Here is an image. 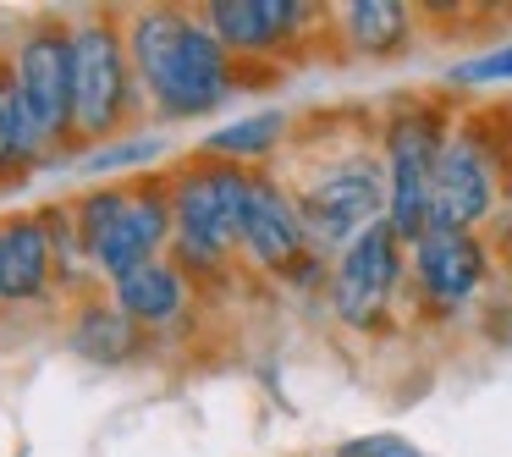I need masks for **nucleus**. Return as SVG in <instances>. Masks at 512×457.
Here are the masks:
<instances>
[{
  "mask_svg": "<svg viewBox=\"0 0 512 457\" xmlns=\"http://www.w3.org/2000/svg\"><path fill=\"white\" fill-rule=\"evenodd\" d=\"M127 56H133L138 89H149L160 116H199L221 105L237 83L232 50L177 6H149L127 23Z\"/></svg>",
  "mask_w": 512,
  "mask_h": 457,
  "instance_id": "obj_1",
  "label": "nucleus"
},
{
  "mask_svg": "<svg viewBox=\"0 0 512 457\" xmlns=\"http://www.w3.org/2000/svg\"><path fill=\"white\" fill-rule=\"evenodd\" d=\"M72 226L105 281L127 276L133 265L160 259L171 243V188L166 182H133V188H94L72 204Z\"/></svg>",
  "mask_w": 512,
  "mask_h": 457,
  "instance_id": "obj_2",
  "label": "nucleus"
},
{
  "mask_svg": "<svg viewBox=\"0 0 512 457\" xmlns=\"http://www.w3.org/2000/svg\"><path fill=\"white\" fill-rule=\"evenodd\" d=\"M138 111V78L127 56V28L111 12L72 23V133L83 144H111V133Z\"/></svg>",
  "mask_w": 512,
  "mask_h": 457,
  "instance_id": "obj_3",
  "label": "nucleus"
},
{
  "mask_svg": "<svg viewBox=\"0 0 512 457\" xmlns=\"http://www.w3.org/2000/svg\"><path fill=\"white\" fill-rule=\"evenodd\" d=\"M243 210H248V166L210 160L171 177V243L182 265L221 270V259L243 243Z\"/></svg>",
  "mask_w": 512,
  "mask_h": 457,
  "instance_id": "obj_4",
  "label": "nucleus"
},
{
  "mask_svg": "<svg viewBox=\"0 0 512 457\" xmlns=\"http://www.w3.org/2000/svg\"><path fill=\"white\" fill-rule=\"evenodd\" d=\"M391 188H386V166L375 155H353L336 160L325 177H314L309 188L298 193V215L309 226L314 248H336V243H358L369 226H380V210H386Z\"/></svg>",
  "mask_w": 512,
  "mask_h": 457,
  "instance_id": "obj_5",
  "label": "nucleus"
},
{
  "mask_svg": "<svg viewBox=\"0 0 512 457\" xmlns=\"http://www.w3.org/2000/svg\"><path fill=\"white\" fill-rule=\"evenodd\" d=\"M441 160V116L435 111H402L386 127V226L397 243H419L430 232V182Z\"/></svg>",
  "mask_w": 512,
  "mask_h": 457,
  "instance_id": "obj_6",
  "label": "nucleus"
},
{
  "mask_svg": "<svg viewBox=\"0 0 512 457\" xmlns=\"http://www.w3.org/2000/svg\"><path fill=\"white\" fill-rule=\"evenodd\" d=\"M17 94H23L34 127L45 133V144L56 149L72 133V23L61 17H39L23 39H17Z\"/></svg>",
  "mask_w": 512,
  "mask_h": 457,
  "instance_id": "obj_7",
  "label": "nucleus"
},
{
  "mask_svg": "<svg viewBox=\"0 0 512 457\" xmlns=\"http://www.w3.org/2000/svg\"><path fill=\"white\" fill-rule=\"evenodd\" d=\"M397 276H402V243L386 221L369 226L358 243L342 248L331 270V309L342 314L347 325H375L386 314L391 292H397Z\"/></svg>",
  "mask_w": 512,
  "mask_h": 457,
  "instance_id": "obj_8",
  "label": "nucleus"
},
{
  "mask_svg": "<svg viewBox=\"0 0 512 457\" xmlns=\"http://www.w3.org/2000/svg\"><path fill=\"white\" fill-rule=\"evenodd\" d=\"M243 248L270 276H309V226L298 215V199L281 193L276 177L248 171V210H243Z\"/></svg>",
  "mask_w": 512,
  "mask_h": 457,
  "instance_id": "obj_9",
  "label": "nucleus"
},
{
  "mask_svg": "<svg viewBox=\"0 0 512 457\" xmlns=\"http://www.w3.org/2000/svg\"><path fill=\"white\" fill-rule=\"evenodd\" d=\"M496 204V166H490L485 144L474 133H457L441 144L430 182V226H452V232H474Z\"/></svg>",
  "mask_w": 512,
  "mask_h": 457,
  "instance_id": "obj_10",
  "label": "nucleus"
},
{
  "mask_svg": "<svg viewBox=\"0 0 512 457\" xmlns=\"http://www.w3.org/2000/svg\"><path fill=\"white\" fill-rule=\"evenodd\" d=\"M413 281L435 309H457L479 292L485 281V248L474 232H452V226H430L413 243Z\"/></svg>",
  "mask_w": 512,
  "mask_h": 457,
  "instance_id": "obj_11",
  "label": "nucleus"
},
{
  "mask_svg": "<svg viewBox=\"0 0 512 457\" xmlns=\"http://www.w3.org/2000/svg\"><path fill=\"white\" fill-rule=\"evenodd\" d=\"M303 23H309V6L298 0H215L204 12V28L232 56H265L270 45H287Z\"/></svg>",
  "mask_w": 512,
  "mask_h": 457,
  "instance_id": "obj_12",
  "label": "nucleus"
},
{
  "mask_svg": "<svg viewBox=\"0 0 512 457\" xmlns=\"http://www.w3.org/2000/svg\"><path fill=\"white\" fill-rule=\"evenodd\" d=\"M56 281V248L39 215L0 221V303H34Z\"/></svg>",
  "mask_w": 512,
  "mask_h": 457,
  "instance_id": "obj_13",
  "label": "nucleus"
},
{
  "mask_svg": "<svg viewBox=\"0 0 512 457\" xmlns=\"http://www.w3.org/2000/svg\"><path fill=\"white\" fill-rule=\"evenodd\" d=\"M111 303L138 331L144 325H171L188 309V276H182L177 259H149V265H133L127 276L111 281Z\"/></svg>",
  "mask_w": 512,
  "mask_h": 457,
  "instance_id": "obj_14",
  "label": "nucleus"
},
{
  "mask_svg": "<svg viewBox=\"0 0 512 457\" xmlns=\"http://www.w3.org/2000/svg\"><path fill=\"white\" fill-rule=\"evenodd\" d=\"M45 133L34 127L23 94H17V72H12V56H0V182L23 177L28 166H39L45 155Z\"/></svg>",
  "mask_w": 512,
  "mask_h": 457,
  "instance_id": "obj_15",
  "label": "nucleus"
},
{
  "mask_svg": "<svg viewBox=\"0 0 512 457\" xmlns=\"http://www.w3.org/2000/svg\"><path fill=\"white\" fill-rule=\"evenodd\" d=\"M72 347L94 364H122L138 353V325L116 303H83L78 320H72Z\"/></svg>",
  "mask_w": 512,
  "mask_h": 457,
  "instance_id": "obj_16",
  "label": "nucleus"
},
{
  "mask_svg": "<svg viewBox=\"0 0 512 457\" xmlns=\"http://www.w3.org/2000/svg\"><path fill=\"white\" fill-rule=\"evenodd\" d=\"M342 28L364 56H397L408 45V6H397V0H353Z\"/></svg>",
  "mask_w": 512,
  "mask_h": 457,
  "instance_id": "obj_17",
  "label": "nucleus"
},
{
  "mask_svg": "<svg viewBox=\"0 0 512 457\" xmlns=\"http://www.w3.org/2000/svg\"><path fill=\"white\" fill-rule=\"evenodd\" d=\"M281 133H287V116L281 111H254V116H243V122H232V127H221V133L204 138V155L243 166V160L270 155V149L281 144Z\"/></svg>",
  "mask_w": 512,
  "mask_h": 457,
  "instance_id": "obj_18",
  "label": "nucleus"
},
{
  "mask_svg": "<svg viewBox=\"0 0 512 457\" xmlns=\"http://www.w3.org/2000/svg\"><path fill=\"white\" fill-rule=\"evenodd\" d=\"M160 155V138H127V144H100L83 155L89 171H127V166H144V160Z\"/></svg>",
  "mask_w": 512,
  "mask_h": 457,
  "instance_id": "obj_19",
  "label": "nucleus"
},
{
  "mask_svg": "<svg viewBox=\"0 0 512 457\" xmlns=\"http://www.w3.org/2000/svg\"><path fill=\"white\" fill-rule=\"evenodd\" d=\"M452 83H512V45L485 50V56H474V61H457Z\"/></svg>",
  "mask_w": 512,
  "mask_h": 457,
  "instance_id": "obj_20",
  "label": "nucleus"
},
{
  "mask_svg": "<svg viewBox=\"0 0 512 457\" xmlns=\"http://www.w3.org/2000/svg\"><path fill=\"white\" fill-rule=\"evenodd\" d=\"M336 457H424V452L402 435H358V441L336 446Z\"/></svg>",
  "mask_w": 512,
  "mask_h": 457,
  "instance_id": "obj_21",
  "label": "nucleus"
}]
</instances>
